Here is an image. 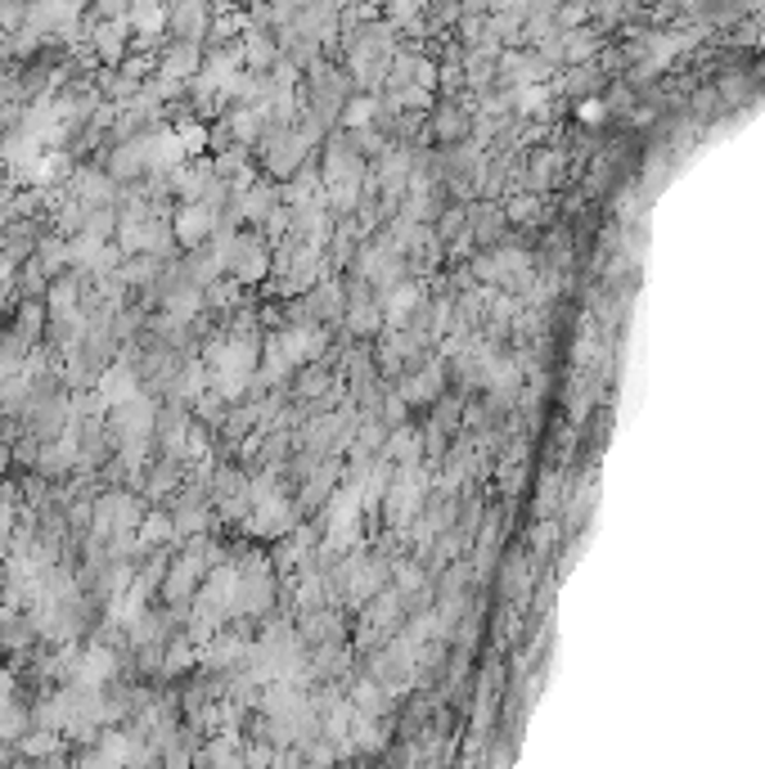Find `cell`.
<instances>
[{
    "mask_svg": "<svg viewBox=\"0 0 765 769\" xmlns=\"http://www.w3.org/2000/svg\"><path fill=\"white\" fill-rule=\"evenodd\" d=\"M207 0H171L167 5V27L176 33V41H203L207 37Z\"/></svg>",
    "mask_w": 765,
    "mask_h": 769,
    "instance_id": "cell-1",
    "label": "cell"
},
{
    "mask_svg": "<svg viewBox=\"0 0 765 769\" xmlns=\"http://www.w3.org/2000/svg\"><path fill=\"white\" fill-rule=\"evenodd\" d=\"M243 50H248V54H243V59H248V68H270V64H280V46H275V37L266 33V27H253V33H248V41H243Z\"/></svg>",
    "mask_w": 765,
    "mask_h": 769,
    "instance_id": "cell-2",
    "label": "cell"
},
{
    "mask_svg": "<svg viewBox=\"0 0 765 769\" xmlns=\"http://www.w3.org/2000/svg\"><path fill=\"white\" fill-rule=\"evenodd\" d=\"M122 37H127V23H122V18H109V23L95 27V46H100L104 59H117V54H122Z\"/></svg>",
    "mask_w": 765,
    "mask_h": 769,
    "instance_id": "cell-3",
    "label": "cell"
}]
</instances>
